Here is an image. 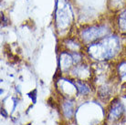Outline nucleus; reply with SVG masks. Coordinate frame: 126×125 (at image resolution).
I'll list each match as a JSON object with an SVG mask.
<instances>
[{
    "label": "nucleus",
    "instance_id": "1",
    "mask_svg": "<svg viewBox=\"0 0 126 125\" xmlns=\"http://www.w3.org/2000/svg\"><path fill=\"white\" fill-rule=\"evenodd\" d=\"M120 49V41L116 36H106L90 44L89 55L95 60H110Z\"/></svg>",
    "mask_w": 126,
    "mask_h": 125
},
{
    "label": "nucleus",
    "instance_id": "2",
    "mask_svg": "<svg viewBox=\"0 0 126 125\" xmlns=\"http://www.w3.org/2000/svg\"><path fill=\"white\" fill-rule=\"evenodd\" d=\"M108 28L105 25L92 26L82 29L80 32L81 39L84 42H94V41L104 38L108 33Z\"/></svg>",
    "mask_w": 126,
    "mask_h": 125
},
{
    "label": "nucleus",
    "instance_id": "3",
    "mask_svg": "<svg viewBox=\"0 0 126 125\" xmlns=\"http://www.w3.org/2000/svg\"><path fill=\"white\" fill-rule=\"evenodd\" d=\"M118 27L123 33H126V10L123 11L118 17Z\"/></svg>",
    "mask_w": 126,
    "mask_h": 125
},
{
    "label": "nucleus",
    "instance_id": "4",
    "mask_svg": "<svg viewBox=\"0 0 126 125\" xmlns=\"http://www.w3.org/2000/svg\"><path fill=\"white\" fill-rule=\"evenodd\" d=\"M122 112H123V106L121 105V103H116L114 104L112 108H111L110 117H111L112 119L117 118V117H119L121 115Z\"/></svg>",
    "mask_w": 126,
    "mask_h": 125
},
{
    "label": "nucleus",
    "instance_id": "5",
    "mask_svg": "<svg viewBox=\"0 0 126 125\" xmlns=\"http://www.w3.org/2000/svg\"><path fill=\"white\" fill-rule=\"evenodd\" d=\"M121 94H122L123 97L126 98V82L123 83L122 85V87H121Z\"/></svg>",
    "mask_w": 126,
    "mask_h": 125
}]
</instances>
